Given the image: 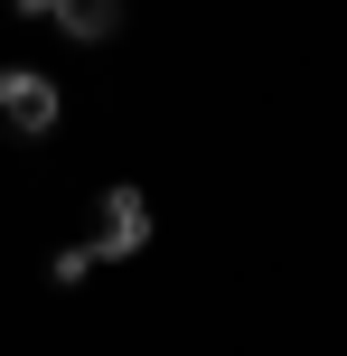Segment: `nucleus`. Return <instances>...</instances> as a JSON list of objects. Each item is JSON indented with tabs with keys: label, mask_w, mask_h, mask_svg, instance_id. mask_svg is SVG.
<instances>
[{
	"label": "nucleus",
	"mask_w": 347,
	"mask_h": 356,
	"mask_svg": "<svg viewBox=\"0 0 347 356\" xmlns=\"http://www.w3.org/2000/svg\"><path fill=\"white\" fill-rule=\"evenodd\" d=\"M47 29H56V38H75V47H104V38L122 29V0H56Z\"/></svg>",
	"instance_id": "7ed1b4c3"
},
{
	"label": "nucleus",
	"mask_w": 347,
	"mask_h": 356,
	"mask_svg": "<svg viewBox=\"0 0 347 356\" xmlns=\"http://www.w3.org/2000/svg\"><path fill=\"white\" fill-rule=\"evenodd\" d=\"M150 197L131 188V178H113V188H94V225H85V244H94V263H131V253H150Z\"/></svg>",
	"instance_id": "f257e3e1"
},
{
	"label": "nucleus",
	"mask_w": 347,
	"mask_h": 356,
	"mask_svg": "<svg viewBox=\"0 0 347 356\" xmlns=\"http://www.w3.org/2000/svg\"><path fill=\"white\" fill-rule=\"evenodd\" d=\"M10 10H19V19H47V10H56V0H10Z\"/></svg>",
	"instance_id": "39448f33"
},
{
	"label": "nucleus",
	"mask_w": 347,
	"mask_h": 356,
	"mask_svg": "<svg viewBox=\"0 0 347 356\" xmlns=\"http://www.w3.org/2000/svg\"><path fill=\"white\" fill-rule=\"evenodd\" d=\"M56 113H66V94H56L47 66H0V131H19V141H47Z\"/></svg>",
	"instance_id": "f03ea898"
},
{
	"label": "nucleus",
	"mask_w": 347,
	"mask_h": 356,
	"mask_svg": "<svg viewBox=\"0 0 347 356\" xmlns=\"http://www.w3.org/2000/svg\"><path fill=\"white\" fill-rule=\"evenodd\" d=\"M85 272H94V244H85V234L47 253V282H56V291H75V282H85Z\"/></svg>",
	"instance_id": "20e7f679"
}]
</instances>
